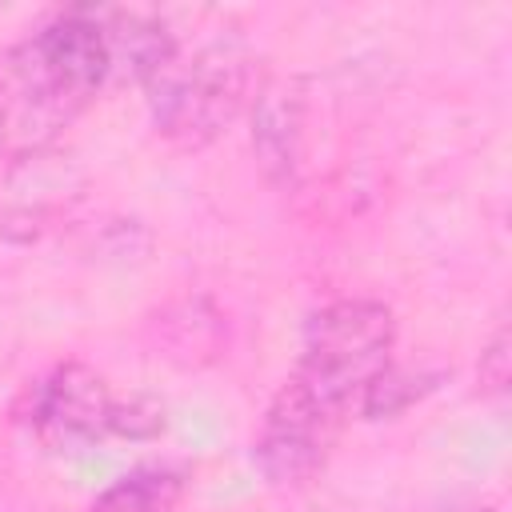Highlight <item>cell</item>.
Returning <instances> with one entry per match:
<instances>
[{"mask_svg":"<svg viewBox=\"0 0 512 512\" xmlns=\"http://www.w3.org/2000/svg\"><path fill=\"white\" fill-rule=\"evenodd\" d=\"M476 376H480V392L500 400L508 392V324L500 320L496 332L488 336V344L480 348V364H476Z\"/></svg>","mask_w":512,"mask_h":512,"instance_id":"ba28073f","label":"cell"},{"mask_svg":"<svg viewBox=\"0 0 512 512\" xmlns=\"http://www.w3.org/2000/svg\"><path fill=\"white\" fill-rule=\"evenodd\" d=\"M260 56L240 28L176 32L168 56L140 84L156 136L176 148H208L220 140L256 100L264 84Z\"/></svg>","mask_w":512,"mask_h":512,"instance_id":"3957f363","label":"cell"},{"mask_svg":"<svg viewBox=\"0 0 512 512\" xmlns=\"http://www.w3.org/2000/svg\"><path fill=\"white\" fill-rule=\"evenodd\" d=\"M120 80L116 24L104 4L48 12L0 52V180L48 160L60 136Z\"/></svg>","mask_w":512,"mask_h":512,"instance_id":"7a4b0ae2","label":"cell"},{"mask_svg":"<svg viewBox=\"0 0 512 512\" xmlns=\"http://www.w3.org/2000/svg\"><path fill=\"white\" fill-rule=\"evenodd\" d=\"M192 488V468L176 460H152L108 484L84 512H176Z\"/></svg>","mask_w":512,"mask_h":512,"instance_id":"8992f818","label":"cell"},{"mask_svg":"<svg viewBox=\"0 0 512 512\" xmlns=\"http://www.w3.org/2000/svg\"><path fill=\"white\" fill-rule=\"evenodd\" d=\"M16 420L52 452L92 448L104 440H152L164 432V404L120 396L92 364L64 360L28 380L16 400Z\"/></svg>","mask_w":512,"mask_h":512,"instance_id":"277c9868","label":"cell"},{"mask_svg":"<svg viewBox=\"0 0 512 512\" xmlns=\"http://www.w3.org/2000/svg\"><path fill=\"white\" fill-rule=\"evenodd\" d=\"M252 144L268 176L292 180L304 136V92L296 80H264L252 100Z\"/></svg>","mask_w":512,"mask_h":512,"instance_id":"5b68a950","label":"cell"},{"mask_svg":"<svg viewBox=\"0 0 512 512\" xmlns=\"http://www.w3.org/2000/svg\"><path fill=\"white\" fill-rule=\"evenodd\" d=\"M444 512H500V508L488 504V500H468V504H452V508H444Z\"/></svg>","mask_w":512,"mask_h":512,"instance_id":"9c48e42d","label":"cell"},{"mask_svg":"<svg viewBox=\"0 0 512 512\" xmlns=\"http://www.w3.org/2000/svg\"><path fill=\"white\" fill-rule=\"evenodd\" d=\"M392 352L396 312L376 296H340L308 316L296 368L252 440V460L272 488H300L328 464L352 412L396 364Z\"/></svg>","mask_w":512,"mask_h":512,"instance_id":"6da1fadb","label":"cell"},{"mask_svg":"<svg viewBox=\"0 0 512 512\" xmlns=\"http://www.w3.org/2000/svg\"><path fill=\"white\" fill-rule=\"evenodd\" d=\"M152 328H156V348H164L160 356L180 364H204L220 348L224 320L208 300H176L160 312V320H152Z\"/></svg>","mask_w":512,"mask_h":512,"instance_id":"52a82bcc","label":"cell"}]
</instances>
